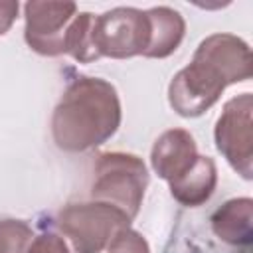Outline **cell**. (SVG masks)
<instances>
[{
	"mask_svg": "<svg viewBox=\"0 0 253 253\" xmlns=\"http://www.w3.org/2000/svg\"><path fill=\"white\" fill-rule=\"evenodd\" d=\"M20 12V4L14 0H0V36L8 34L12 24L16 22Z\"/></svg>",
	"mask_w": 253,
	"mask_h": 253,
	"instance_id": "obj_16",
	"label": "cell"
},
{
	"mask_svg": "<svg viewBox=\"0 0 253 253\" xmlns=\"http://www.w3.org/2000/svg\"><path fill=\"white\" fill-rule=\"evenodd\" d=\"M77 16L75 2L32 0L24 4V40L40 55L57 57L65 53V34Z\"/></svg>",
	"mask_w": 253,
	"mask_h": 253,
	"instance_id": "obj_7",
	"label": "cell"
},
{
	"mask_svg": "<svg viewBox=\"0 0 253 253\" xmlns=\"http://www.w3.org/2000/svg\"><path fill=\"white\" fill-rule=\"evenodd\" d=\"M198 156V144L190 130L168 128L154 140L150 150V166L158 178L174 182L194 166Z\"/></svg>",
	"mask_w": 253,
	"mask_h": 253,
	"instance_id": "obj_8",
	"label": "cell"
},
{
	"mask_svg": "<svg viewBox=\"0 0 253 253\" xmlns=\"http://www.w3.org/2000/svg\"><path fill=\"white\" fill-rule=\"evenodd\" d=\"M121 99L113 83L81 75L63 91L51 115V136L59 150L85 152L105 144L121 126Z\"/></svg>",
	"mask_w": 253,
	"mask_h": 253,
	"instance_id": "obj_2",
	"label": "cell"
},
{
	"mask_svg": "<svg viewBox=\"0 0 253 253\" xmlns=\"http://www.w3.org/2000/svg\"><path fill=\"white\" fill-rule=\"evenodd\" d=\"M251 77V49L245 40L217 32L200 42L192 61L168 85V103L184 119L202 117L223 89Z\"/></svg>",
	"mask_w": 253,
	"mask_h": 253,
	"instance_id": "obj_1",
	"label": "cell"
},
{
	"mask_svg": "<svg viewBox=\"0 0 253 253\" xmlns=\"http://www.w3.org/2000/svg\"><path fill=\"white\" fill-rule=\"evenodd\" d=\"M93 174L91 200L111 204L134 219L150 180L142 158L130 152H103L97 156Z\"/></svg>",
	"mask_w": 253,
	"mask_h": 253,
	"instance_id": "obj_3",
	"label": "cell"
},
{
	"mask_svg": "<svg viewBox=\"0 0 253 253\" xmlns=\"http://www.w3.org/2000/svg\"><path fill=\"white\" fill-rule=\"evenodd\" d=\"M210 227L221 243L237 249H249L253 243V200H227L211 213Z\"/></svg>",
	"mask_w": 253,
	"mask_h": 253,
	"instance_id": "obj_9",
	"label": "cell"
},
{
	"mask_svg": "<svg viewBox=\"0 0 253 253\" xmlns=\"http://www.w3.org/2000/svg\"><path fill=\"white\" fill-rule=\"evenodd\" d=\"M130 217L105 202H69L57 213V227L75 253H103L115 235L130 227Z\"/></svg>",
	"mask_w": 253,
	"mask_h": 253,
	"instance_id": "obj_4",
	"label": "cell"
},
{
	"mask_svg": "<svg viewBox=\"0 0 253 253\" xmlns=\"http://www.w3.org/2000/svg\"><path fill=\"white\" fill-rule=\"evenodd\" d=\"M172 198L186 206L198 208L206 204L217 186V166L210 156H198L194 166L174 182H168Z\"/></svg>",
	"mask_w": 253,
	"mask_h": 253,
	"instance_id": "obj_11",
	"label": "cell"
},
{
	"mask_svg": "<svg viewBox=\"0 0 253 253\" xmlns=\"http://www.w3.org/2000/svg\"><path fill=\"white\" fill-rule=\"evenodd\" d=\"M30 253H71V249L63 237L47 231V233L34 237V241L30 245Z\"/></svg>",
	"mask_w": 253,
	"mask_h": 253,
	"instance_id": "obj_15",
	"label": "cell"
},
{
	"mask_svg": "<svg viewBox=\"0 0 253 253\" xmlns=\"http://www.w3.org/2000/svg\"><path fill=\"white\" fill-rule=\"evenodd\" d=\"M34 229L14 217L0 219V253H30L34 241Z\"/></svg>",
	"mask_w": 253,
	"mask_h": 253,
	"instance_id": "obj_13",
	"label": "cell"
},
{
	"mask_svg": "<svg viewBox=\"0 0 253 253\" xmlns=\"http://www.w3.org/2000/svg\"><path fill=\"white\" fill-rule=\"evenodd\" d=\"M93 30H95V16L91 12H77L65 34V53L79 63L97 61L99 55L95 49Z\"/></svg>",
	"mask_w": 253,
	"mask_h": 253,
	"instance_id": "obj_12",
	"label": "cell"
},
{
	"mask_svg": "<svg viewBox=\"0 0 253 253\" xmlns=\"http://www.w3.org/2000/svg\"><path fill=\"white\" fill-rule=\"evenodd\" d=\"M213 140L217 152L243 178H253V97L241 93L229 99L215 121Z\"/></svg>",
	"mask_w": 253,
	"mask_h": 253,
	"instance_id": "obj_5",
	"label": "cell"
},
{
	"mask_svg": "<svg viewBox=\"0 0 253 253\" xmlns=\"http://www.w3.org/2000/svg\"><path fill=\"white\" fill-rule=\"evenodd\" d=\"M107 253H150V247L138 231L126 227L115 235V239L107 247Z\"/></svg>",
	"mask_w": 253,
	"mask_h": 253,
	"instance_id": "obj_14",
	"label": "cell"
},
{
	"mask_svg": "<svg viewBox=\"0 0 253 253\" xmlns=\"http://www.w3.org/2000/svg\"><path fill=\"white\" fill-rule=\"evenodd\" d=\"M95 49L99 59H126L142 55L148 47L150 26L144 10L119 6L95 16Z\"/></svg>",
	"mask_w": 253,
	"mask_h": 253,
	"instance_id": "obj_6",
	"label": "cell"
},
{
	"mask_svg": "<svg viewBox=\"0 0 253 253\" xmlns=\"http://www.w3.org/2000/svg\"><path fill=\"white\" fill-rule=\"evenodd\" d=\"M144 12L150 26V38H148V47L142 55L152 59H164L172 55L180 47L186 36L184 16L170 6H154Z\"/></svg>",
	"mask_w": 253,
	"mask_h": 253,
	"instance_id": "obj_10",
	"label": "cell"
}]
</instances>
